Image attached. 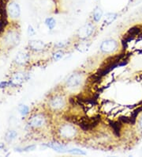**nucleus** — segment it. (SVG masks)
<instances>
[{
  "label": "nucleus",
  "mask_w": 142,
  "mask_h": 157,
  "mask_svg": "<svg viewBox=\"0 0 142 157\" xmlns=\"http://www.w3.org/2000/svg\"><path fill=\"white\" fill-rule=\"evenodd\" d=\"M8 11H9V15L13 17V18L18 17L19 15H20V12H21L18 4L14 2H12L11 3H9V6H8Z\"/></svg>",
  "instance_id": "7ed1b4c3"
},
{
  "label": "nucleus",
  "mask_w": 142,
  "mask_h": 157,
  "mask_svg": "<svg viewBox=\"0 0 142 157\" xmlns=\"http://www.w3.org/2000/svg\"><path fill=\"white\" fill-rule=\"evenodd\" d=\"M47 146H48V147H52V148H54L55 150H57V151L63 150L65 148L64 146L60 145V144H52V143H51V144H47Z\"/></svg>",
  "instance_id": "2eb2a0df"
},
{
  "label": "nucleus",
  "mask_w": 142,
  "mask_h": 157,
  "mask_svg": "<svg viewBox=\"0 0 142 157\" xmlns=\"http://www.w3.org/2000/svg\"><path fill=\"white\" fill-rule=\"evenodd\" d=\"M117 42L115 40H108L101 44V50L104 52H111L117 48Z\"/></svg>",
  "instance_id": "f03ea898"
},
{
  "label": "nucleus",
  "mask_w": 142,
  "mask_h": 157,
  "mask_svg": "<svg viewBox=\"0 0 142 157\" xmlns=\"http://www.w3.org/2000/svg\"><path fill=\"white\" fill-rule=\"evenodd\" d=\"M28 34H30V35H32V34H34V30L32 29V28L31 26H28Z\"/></svg>",
  "instance_id": "aec40b11"
},
{
  "label": "nucleus",
  "mask_w": 142,
  "mask_h": 157,
  "mask_svg": "<svg viewBox=\"0 0 142 157\" xmlns=\"http://www.w3.org/2000/svg\"><path fill=\"white\" fill-rule=\"evenodd\" d=\"M23 80H24V75H23L22 73H17L16 75H13L10 82L13 85H18L21 83Z\"/></svg>",
  "instance_id": "1a4fd4ad"
},
{
  "label": "nucleus",
  "mask_w": 142,
  "mask_h": 157,
  "mask_svg": "<svg viewBox=\"0 0 142 157\" xmlns=\"http://www.w3.org/2000/svg\"><path fill=\"white\" fill-rule=\"evenodd\" d=\"M16 136H17V132H14V131H9V132H7V134H6V139L8 141H10L13 139H14Z\"/></svg>",
  "instance_id": "4468645a"
},
{
  "label": "nucleus",
  "mask_w": 142,
  "mask_h": 157,
  "mask_svg": "<svg viewBox=\"0 0 142 157\" xmlns=\"http://www.w3.org/2000/svg\"><path fill=\"white\" fill-rule=\"evenodd\" d=\"M100 118V116H97V117H93V118L82 117V118H79L78 120H75V121L74 120L73 121L79 124L84 130H89V129H91V128H93V127H95L98 124Z\"/></svg>",
  "instance_id": "f257e3e1"
},
{
  "label": "nucleus",
  "mask_w": 142,
  "mask_h": 157,
  "mask_svg": "<svg viewBox=\"0 0 142 157\" xmlns=\"http://www.w3.org/2000/svg\"><path fill=\"white\" fill-rule=\"evenodd\" d=\"M29 45L33 50H42L44 48V44L40 40H32L29 43Z\"/></svg>",
  "instance_id": "6e6552de"
},
{
  "label": "nucleus",
  "mask_w": 142,
  "mask_h": 157,
  "mask_svg": "<svg viewBox=\"0 0 142 157\" xmlns=\"http://www.w3.org/2000/svg\"><path fill=\"white\" fill-rule=\"evenodd\" d=\"M82 83V77L79 75H74L69 78L67 85L70 88H74L78 87L80 84Z\"/></svg>",
  "instance_id": "20e7f679"
},
{
  "label": "nucleus",
  "mask_w": 142,
  "mask_h": 157,
  "mask_svg": "<svg viewBox=\"0 0 142 157\" xmlns=\"http://www.w3.org/2000/svg\"><path fill=\"white\" fill-rule=\"evenodd\" d=\"M69 152H70V153H73V154H82V155H85V152H84V151H81V150H79V149L70 150V151H69Z\"/></svg>",
  "instance_id": "a211bd4d"
},
{
  "label": "nucleus",
  "mask_w": 142,
  "mask_h": 157,
  "mask_svg": "<svg viewBox=\"0 0 142 157\" xmlns=\"http://www.w3.org/2000/svg\"><path fill=\"white\" fill-rule=\"evenodd\" d=\"M44 121H45V119L44 118V117H42L41 115H36L31 119L28 124L32 127H40L44 124Z\"/></svg>",
  "instance_id": "0eeeda50"
},
{
  "label": "nucleus",
  "mask_w": 142,
  "mask_h": 157,
  "mask_svg": "<svg viewBox=\"0 0 142 157\" xmlns=\"http://www.w3.org/2000/svg\"><path fill=\"white\" fill-rule=\"evenodd\" d=\"M28 56L27 54L25 53H19L17 56V59H16V62L19 64H22V63H25L28 59Z\"/></svg>",
  "instance_id": "9d476101"
},
{
  "label": "nucleus",
  "mask_w": 142,
  "mask_h": 157,
  "mask_svg": "<svg viewBox=\"0 0 142 157\" xmlns=\"http://www.w3.org/2000/svg\"><path fill=\"white\" fill-rule=\"evenodd\" d=\"M139 125H140V128H142V117H141V118H140V121H139Z\"/></svg>",
  "instance_id": "412c9836"
},
{
  "label": "nucleus",
  "mask_w": 142,
  "mask_h": 157,
  "mask_svg": "<svg viewBox=\"0 0 142 157\" xmlns=\"http://www.w3.org/2000/svg\"><path fill=\"white\" fill-rule=\"evenodd\" d=\"M93 30H94V28L91 25H85V26L82 27V29H80L79 32H78V35L82 38H86V37H88V36H89L92 34Z\"/></svg>",
  "instance_id": "39448f33"
},
{
  "label": "nucleus",
  "mask_w": 142,
  "mask_h": 157,
  "mask_svg": "<svg viewBox=\"0 0 142 157\" xmlns=\"http://www.w3.org/2000/svg\"><path fill=\"white\" fill-rule=\"evenodd\" d=\"M102 10L100 8H96V10L94 11V14H93V18L96 21H99L100 20L101 17H102Z\"/></svg>",
  "instance_id": "ddd939ff"
},
{
  "label": "nucleus",
  "mask_w": 142,
  "mask_h": 157,
  "mask_svg": "<svg viewBox=\"0 0 142 157\" xmlns=\"http://www.w3.org/2000/svg\"><path fill=\"white\" fill-rule=\"evenodd\" d=\"M19 110H20V113L22 115H26L28 113V107L26 105H21L19 108Z\"/></svg>",
  "instance_id": "f3484780"
},
{
  "label": "nucleus",
  "mask_w": 142,
  "mask_h": 157,
  "mask_svg": "<svg viewBox=\"0 0 142 157\" xmlns=\"http://www.w3.org/2000/svg\"><path fill=\"white\" fill-rule=\"evenodd\" d=\"M62 56H63V52H56V53L54 54V59H56V60L61 59V58H62Z\"/></svg>",
  "instance_id": "6ab92c4d"
},
{
  "label": "nucleus",
  "mask_w": 142,
  "mask_h": 157,
  "mask_svg": "<svg viewBox=\"0 0 142 157\" xmlns=\"http://www.w3.org/2000/svg\"><path fill=\"white\" fill-rule=\"evenodd\" d=\"M50 105L52 108L55 109H59L63 108L65 105V101L61 97H55L53 99H51L50 101Z\"/></svg>",
  "instance_id": "423d86ee"
},
{
  "label": "nucleus",
  "mask_w": 142,
  "mask_h": 157,
  "mask_svg": "<svg viewBox=\"0 0 142 157\" xmlns=\"http://www.w3.org/2000/svg\"><path fill=\"white\" fill-rule=\"evenodd\" d=\"M116 16L117 15H116L115 13H107L105 18H104V22L107 23V24H110V23H111L115 19Z\"/></svg>",
  "instance_id": "f8f14e48"
},
{
  "label": "nucleus",
  "mask_w": 142,
  "mask_h": 157,
  "mask_svg": "<svg viewBox=\"0 0 142 157\" xmlns=\"http://www.w3.org/2000/svg\"><path fill=\"white\" fill-rule=\"evenodd\" d=\"M46 24H47V25L49 27L50 29H53L54 26L55 25V21L53 18L50 17V18H47V19L46 20Z\"/></svg>",
  "instance_id": "dca6fc26"
},
{
  "label": "nucleus",
  "mask_w": 142,
  "mask_h": 157,
  "mask_svg": "<svg viewBox=\"0 0 142 157\" xmlns=\"http://www.w3.org/2000/svg\"><path fill=\"white\" fill-rule=\"evenodd\" d=\"M111 126L113 128L114 132L116 136H119L120 128H121V123L120 122H111Z\"/></svg>",
  "instance_id": "9b49d317"
}]
</instances>
